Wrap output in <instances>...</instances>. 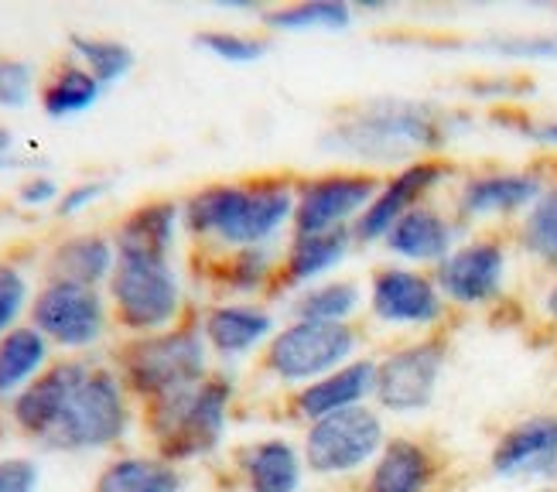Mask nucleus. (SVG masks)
<instances>
[{
  "label": "nucleus",
  "mask_w": 557,
  "mask_h": 492,
  "mask_svg": "<svg viewBox=\"0 0 557 492\" xmlns=\"http://www.w3.org/2000/svg\"><path fill=\"white\" fill-rule=\"evenodd\" d=\"M469 127L472 116L466 110L407 100V96H376L338 113L322 137V147L367 171H373V164L397 171L421 158H442L445 147Z\"/></svg>",
  "instance_id": "f257e3e1"
},
{
  "label": "nucleus",
  "mask_w": 557,
  "mask_h": 492,
  "mask_svg": "<svg viewBox=\"0 0 557 492\" xmlns=\"http://www.w3.org/2000/svg\"><path fill=\"white\" fill-rule=\"evenodd\" d=\"M298 179L260 175L239 182H215L191 192L182 202V226L223 250L274 246L295 219Z\"/></svg>",
  "instance_id": "f03ea898"
},
{
  "label": "nucleus",
  "mask_w": 557,
  "mask_h": 492,
  "mask_svg": "<svg viewBox=\"0 0 557 492\" xmlns=\"http://www.w3.org/2000/svg\"><path fill=\"white\" fill-rule=\"evenodd\" d=\"M236 404V380L230 373H209L199 386L148 407V431L158 455L172 465L199 462L223 448Z\"/></svg>",
  "instance_id": "7ed1b4c3"
},
{
  "label": "nucleus",
  "mask_w": 557,
  "mask_h": 492,
  "mask_svg": "<svg viewBox=\"0 0 557 492\" xmlns=\"http://www.w3.org/2000/svg\"><path fill=\"white\" fill-rule=\"evenodd\" d=\"M209 373V346L191 322L154 335H134L120 353V380L148 407L199 386Z\"/></svg>",
  "instance_id": "20e7f679"
},
{
  "label": "nucleus",
  "mask_w": 557,
  "mask_h": 492,
  "mask_svg": "<svg viewBox=\"0 0 557 492\" xmlns=\"http://www.w3.org/2000/svg\"><path fill=\"white\" fill-rule=\"evenodd\" d=\"M107 294L116 322L134 335L172 329L185 305L172 257L144 250H116V267L107 281Z\"/></svg>",
  "instance_id": "39448f33"
},
{
  "label": "nucleus",
  "mask_w": 557,
  "mask_h": 492,
  "mask_svg": "<svg viewBox=\"0 0 557 492\" xmlns=\"http://www.w3.org/2000/svg\"><path fill=\"white\" fill-rule=\"evenodd\" d=\"M131 431V390L116 369L86 366L55 431L45 438L48 452H103L113 448Z\"/></svg>",
  "instance_id": "423d86ee"
},
{
  "label": "nucleus",
  "mask_w": 557,
  "mask_h": 492,
  "mask_svg": "<svg viewBox=\"0 0 557 492\" xmlns=\"http://www.w3.org/2000/svg\"><path fill=\"white\" fill-rule=\"evenodd\" d=\"M359 329L352 322H308V318H290L281 325L271 342L263 346L260 369L263 377L295 393L314 380L329 377L332 369L346 366L359 356Z\"/></svg>",
  "instance_id": "0eeeda50"
},
{
  "label": "nucleus",
  "mask_w": 557,
  "mask_h": 492,
  "mask_svg": "<svg viewBox=\"0 0 557 492\" xmlns=\"http://www.w3.org/2000/svg\"><path fill=\"white\" fill-rule=\"evenodd\" d=\"M386 438L391 431L383 414L373 404H359L308 425L301 434V455L311 476L352 479L376 462Z\"/></svg>",
  "instance_id": "6e6552de"
},
{
  "label": "nucleus",
  "mask_w": 557,
  "mask_h": 492,
  "mask_svg": "<svg viewBox=\"0 0 557 492\" xmlns=\"http://www.w3.org/2000/svg\"><path fill=\"white\" fill-rule=\"evenodd\" d=\"M445 366H448V339L438 332L383 353L376 359L373 407L394 417H414L431 410L434 397H438Z\"/></svg>",
  "instance_id": "1a4fd4ad"
},
{
  "label": "nucleus",
  "mask_w": 557,
  "mask_h": 492,
  "mask_svg": "<svg viewBox=\"0 0 557 492\" xmlns=\"http://www.w3.org/2000/svg\"><path fill=\"white\" fill-rule=\"evenodd\" d=\"M380 185L383 175L367 168H338L314 179H298L290 236L352 233V223L370 209Z\"/></svg>",
  "instance_id": "9d476101"
},
{
  "label": "nucleus",
  "mask_w": 557,
  "mask_h": 492,
  "mask_svg": "<svg viewBox=\"0 0 557 492\" xmlns=\"http://www.w3.org/2000/svg\"><path fill=\"white\" fill-rule=\"evenodd\" d=\"M32 325L62 349H89L107 335L110 311L100 287L45 278L32 298Z\"/></svg>",
  "instance_id": "9b49d317"
},
{
  "label": "nucleus",
  "mask_w": 557,
  "mask_h": 492,
  "mask_svg": "<svg viewBox=\"0 0 557 492\" xmlns=\"http://www.w3.org/2000/svg\"><path fill=\"white\" fill-rule=\"evenodd\" d=\"M451 179H455V164L448 158H421V161H410L391 171V175L383 179L376 199L370 202V209L352 223V243L356 246L383 243L386 233L400 223V216L424 206L431 199V192H438Z\"/></svg>",
  "instance_id": "f8f14e48"
},
{
  "label": "nucleus",
  "mask_w": 557,
  "mask_h": 492,
  "mask_svg": "<svg viewBox=\"0 0 557 492\" xmlns=\"http://www.w3.org/2000/svg\"><path fill=\"white\" fill-rule=\"evenodd\" d=\"M510 274V254L499 236H475L458 243L455 250L434 267V284L455 308H486L493 305Z\"/></svg>",
  "instance_id": "ddd939ff"
},
{
  "label": "nucleus",
  "mask_w": 557,
  "mask_h": 492,
  "mask_svg": "<svg viewBox=\"0 0 557 492\" xmlns=\"http://www.w3.org/2000/svg\"><path fill=\"white\" fill-rule=\"evenodd\" d=\"M370 315L386 329H434L445 322L448 302L434 274L418 267H383L370 284Z\"/></svg>",
  "instance_id": "4468645a"
},
{
  "label": "nucleus",
  "mask_w": 557,
  "mask_h": 492,
  "mask_svg": "<svg viewBox=\"0 0 557 492\" xmlns=\"http://www.w3.org/2000/svg\"><path fill=\"white\" fill-rule=\"evenodd\" d=\"M490 472L503 482L557 485V414H530L506 428L490 452Z\"/></svg>",
  "instance_id": "2eb2a0df"
},
{
  "label": "nucleus",
  "mask_w": 557,
  "mask_h": 492,
  "mask_svg": "<svg viewBox=\"0 0 557 492\" xmlns=\"http://www.w3.org/2000/svg\"><path fill=\"white\" fill-rule=\"evenodd\" d=\"M547 175L537 168H496V171H475L455 195V216L462 223H482V219H506L523 216L534 206L544 188Z\"/></svg>",
  "instance_id": "dca6fc26"
},
{
  "label": "nucleus",
  "mask_w": 557,
  "mask_h": 492,
  "mask_svg": "<svg viewBox=\"0 0 557 492\" xmlns=\"http://www.w3.org/2000/svg\"><path fill=\"white\" fill-rule=\"evenodd\" d=\"M86 366L89 362H83V359H59L48 366L41 377H35L11 401L14 428L21 434H28L32 441H38V445H45V438L62 421V414L72 401V393H76Z\"/></svg>",
  "instance_id": "f3484780"
},
{
  "label": "nucleus",
  "mask_w": 557,
  "mask_h": 492,
  "mask_svg": "<svg viewBox=\"0 0 557 492\" xmlns=\"http://www.w3.org/2000/svg\"><path fill=\"white\" fill-rule=\"evenodd\" d=\"M373 386H376V359L356 356L352 362L332 369L329 377L314 380L295 393H287V414L301 421L305 428L332 417L338 410H349L359 404H373Z\"/></svg>",
  "instance_id": "a211bd4d"
},
{
  "label": "nucleus",
  "mask_w": 557,
  "mask_h": 492,
  "mask_svg": "<svg viewBox=\"0 0 557 492\" xmlns=\"http://www.w3.org/2000/svg\"><path fill=\"white\" fill-rule=\"evenodd\" d=\"M199 332L212 356H220L223 362H236L268 346L277 325H274V315L263 305L223 302V305H209L202 311Z\"/></svg>",
  "instance_id": "6ab92c4d"
},
{
  "label": "nucleus",
  "mask_w": 557,
  "mask_h": 492,
  "mask_svg": "<svg viewBox=\"0 0 557 492\" xmlns=\"http://www.w3.org/2000/svg\"><path fill=\"white\" fill-rule=\"evenodd\" d=\"M308 465L301 441L287 434H263L236 452V479L244 492H301Z\"/></svg>",
  "instance_id": "aec40b11"
},
{
  "label": "nucleus",
  "mask_w": 557,
  "mask_h": 492,
  "mask_svg": "<svg viewBox=\"0 0 557 492\" xmlns=\"http://www.w3.org/2000/svg\"><path fill=\"white\" fill-rule=\"evenodd\" d=\"M442 462L431 445L418 438H386L383 452L362 476L359 492H434L438 489Z\"/></svg>",
  "instance_id": "412c9836"
},
{
  "label": "nucleus",
  "mask_w": 557,
  "mask_h": 492,
  "mask_svg": "<svg viewBox=\"0 0 557 492\" xmlns=\"http://www.w3.org/2000/svg\"><path fill=\"white\" fill-rule=\"evenodd\" d=\"M383 246H386V254H394L397 260L438 267L458 246V223L448 219L438 206L424 202L418 209H410L407 216H400V223L386 233Z\"/></svg>",
  "instance_id": "4be33fe9"
},
{
  "label": "nucleus",
  "mask_w": 557,
  "mask_h": 492,
  "mask_svg": "<svg viewBox=\"0 0 557 492\" xmlns=\"http://www.w3.org/2000/svg\"><path fill=\"white\" fill-rule=\"evenodd\" d=\"M352 233H322V236H290L281 254V270L274 291H305L343 263L352 250Z\"/></svg>",
  "instance_id": "5701e85b"
},
{
  "label": "nucleus",
  "mask_w": 557,
  "mask_h": 492,
  "mask_svg": "<svg viewBox=\"0 0 557 492\" xmlns=\"http://www.w3.org/2000/svg\"><path fill=\"white\" fill-rule=\"evenodd\" d=\"M116 267V243L103 233H76L55 243L52 257H48V278L72 281L86 287H100L110 281Z\"/></svg>",
  "instance_id": "b1692460"
},
{
  "label": "nucleus",
  "mask_w": 557,
  "mask_h": 492,
  "mask_svg": "<svg viewBox=\"0 0 557 492\" xmlns=\"http://www.w3.org/2000/svg\"><path fill=\"white\" fill-rule=\"evenodd\" d=\"M178 226H182V206L172 199H151L124 216L113 243L116 250H144V254L172 257Z\"/></svg>",
  "instance_id": "393cba45"
},
{
  "label": "nucleus",
  "mask_w": 557,
  "mask_h": 492,
  "mask_svg": "<svg viewBox=\"0 0 557 492\" xmlns=\"http://www.w3.org/2000/svg\"><path fill=\"white\" fill-rule=\"evenodd\" d=\"M185 476L161 455H120L96 476L92 492H182Z\"/></svg>",
  "instance_id": "a878e982"
},
{
  "label": "nucleus",
  "mask_w": 557,
  "mask_h": 492,
  "mask_svg": "<svg viewBox=\"0 0 557 492\" xmlns=\"http://www.w3.org/2000/svg\"><path fill=\"white\" fill-rule=\"evenodd\" d=\"M52 366V342L35 325H17L0 339V397H17L35 377Z\"/></svg>",
  "instance_id": "bb28decb"
},
{
  "label": "nucleus",
  "mask_w": 557,
  "mask_h": 492,
  "mask_svg": "<svg viewBox=\"0 0 557 492\" xmlns=\"http://www.w3.org/2000/svg\"><path fill=\"white\" fill-rule=\"evenodd\" d=\"M281 254L274 246H250V250H226L212 267V278L220 281L230 294L250 298V294L274 291L277 270H281Z\"/></svg>",
  "instance_id": "cd10ccee"
},
{
  "label": "nucleus",
  "mask_w": 557,
  "mask_h": 492,
  "mask_svg": "<svg viewBox=\"0 0 557 492\" xmlns=\"http://www.w3.org/2000/svg\"><path fill=\"white\" fill-rule=\"evenodd\" d=\"M362 308V291L349 278L319 281L295 294L290 302V318H308V322H332L343 325L352 322V315Z\"/></svg>",
  "instance_id": "c85d7f7f"
},
{
  "label": "nucleus",
  "mask_w": 557,
  "mask_h": 492,
  "mask_svg": "<svg viewBox=\"0 0 557 492\" xmlns=\"http://www.w3.org/2000/svg\"><path fill=\"white\" fill-rule=\"evenodd\" d=\"M100 96H103V86L96 83L76 59H65L55 65V72L41 86V110L55 120L76 116V113H86Z\"/></svg>",
  "instance_id": "c756f323"
},
{
  "label": "nucleus",
  "mask_w": 557,
  "mask_h": 492,
  "mask_svg": "<svg viewBox=\"0 0 557 492\" xmlns=\"http://www.w3.org/2000/svg\"><path fill=\"white\" fill-rule=\"evenodd\" d=\"M356 11L346 0H298L263 11V24L274 32H346Z\"/></svg>",
  "instance_id": "7c9ffc66"
},
{
  "label": "nucleus",
  "mask_w": 557,
  "mask_h": 492,
  "mask_svg": "<svg viewBox=\"0 0 557 492\" xmlns=\"http://www.w3.org/2000/svg\"><path fill=\"white\" fill-rule=\"evenodd\" d=\"M517 239L527 257H534L547 270H557V182H550L541 199L523 212Z\"/></svg>",
  "instance_id": "2f4dec72"
},
{
  "label": "nucleus",
  "mask_w": 557,
  "mask_h": 492,
  "mask_svg": "<svg viewBox=\"0 0 557 492\" xmlns=\"http://www.w3.org/2000/svg\"><path fill=\"white\" fill-rule=\"evenodd\" d=\"M76 62L89 72V76L100 83L103 89L120 83L134 69V52L131 45L116 41V38H100V35H72L69 38Z\"/></svg>",
  "instance_id": "473e14b6"
},
{
  "label": "nucleus",
  "mask_w": 557,
  "mask_h": 492,
  "mask_svg": "<svg viewBox=\"0 0 557 492\" xmlns=\"http://www.w3.org/2000/svg\"><path fill=\"white\" fill-rule=\"evenodd\" d=\"M196 45L206 48L209 56L223 59V62H236V65H247L268 56V38L260 35H247V32H233V28H212V32H199Z\"/></svg>",
  "instance_id": "72a5a7b5"
},
{
  "label": "nucleus",
  "mask_w": 557,
  "mask_h": 492,
  "mask_svg": "<svg viewBox=\"0 0 557 492\" xmlns=\"http://www.w3.org/2000/svg\"><path fill=\"white\" fill-rule=\"evenodd\" d=\"M486 52L503 59H527V62H557V32H520V35H490L475 41Z\"/></svg>",
  "instance_id": "f704fd0d"
},
{
  "label": "nucleus",
  "mask_w": 557,
  "mask_h": 492,
  "mask_svg": "<svg viewBox=\"0 0 557 492\" xmlns=\"http://www.w3.org/2000/svg\"><path fill=\"white\" fill-rule=\"evenodd\" d=\"M24 308H32V287L24 270L14 263H0V339L17 329Z\"/></svg>",
  "instance_id": "c9c22d12"
},
{
  "label": "nucleus",
  "mask_w": 557,
  "mask_h": 492,
  "mask_svg": "<svg viewBox=\"0 0 557 492\" xmlns=\"http://www.w3.org/2000/svg\"><path fill=\"white\" fill-rule=\"evenodd\" d=\"M35 93V72L24 59L0 56V107H24Z\"/></svg>",
  "instance_id": "e433bc0d"
},
{
  "label": "nucleus",
  "mask_w": 557,
  "mask_h": 492,
  "mask_svg": "<svg viewBox=\"0 0 557 492\" xmlns=\"http://www.w3.org/2000/svg\"><path fill=\"white\" fill-rule=\"evenodd\" d=\"M38 485H41V469L35 458L24 455L0 458V492H38Z\"/></svg>",
  "instance_id": "4c0bfd02"
},
{
  "label": "nucleus",
  "mask_w": 557,
  "mask_h": 492,
  "mask_svg": "<svg viewBox=\"0 0 557 492\" xmlns=\"http://www.w3.org/2000/svg\"><path fill=\"white\" fill-rule=\"evenodd\" d=\"M496 120L506 123V127H513L517 134H523L527 140L544 144V147H554V151H557V120H534V116H527V113H520V110L496 113Z\"/></svg>",
  "instance_id": "58836bf2"
},
{
  "label": "nucleus",
  "mask_w": 557,
  "mask_h": 492,
  "mask_svg": "<svg viewBox=\"0 0 557 492\" xmlns=\"http://www.w3.org/2000/svg\"><path fill=\"white\" fill-rule=\"evenodd\" d=\"M110 192V182L107 179H92V182H79V185H72L69 192H62L59 195V202H55V212L62 216V219H69V216H76V212H83L86 206H92V202H100L103 195Z\"/></svg>",
  "instance_id": "ea45409f"
},
{
  "label": "nucleus",
  "mask_w": 557,
  "mask_h": 492,
  "mask_svg": "<svg viewBox=\"0 0 557 492\" xmlns=\"http://www.w3.org/2000/svg\"><path fill=\"white\" fill-rule=\"evenodd\" d=\"M469 93L475 100H523V96L534 93V83L530 79H475L469 86Z\"/></svg>",
  "instance_id": "a19ab883"
},
{
  "label": "nucleus",
  "mask_w": 557,
  "mask_h": 492,
  "mask_svg": "<svg viewBox=\"0 0 557 492\" xmlns=\"http://www.w3.org/2000/svg\"><path fill=\"white\" fill-rule=\"evenodd\" d=\"M59 195L62 192L52 179L38 175V179H28L17 188V202L21 206H48V202H59Z\"/></svg>",
  "instance_id": "79ce46f5"
},
{
  "label": "nucleus",
  "mask_w": 557,
  "mask_h": 492,
  "mask_svg": "<svg viewBox=\"0 0 557 492\" xmlns=\"http://www.w3.org/2000/svg\"><path fill=\"white\" fill-rule=\"evenodd\" d=\"M544 315L557 325V281H554V284L547 287V294H544Z\"/></svg>",
  "instance_id": "37998d69"
},
{
  "label": "nucleus",
  "mask_w": 557,
  "mask_h": 492,
  "mask_svg": "<svg viewBox=\"0 0 557 492\" xmlns=\"http://www.w3.org/2000/svg\"><path fill=\"white\" fill-rule=\"evenodd\" d=\"M11 144H14V134H11V127H0V158H8Z\"/></svg>",
  "instance_id": "c03bdc74"
},
{
  "label": "nucleus",
  "mask_w": 557,
  "mask_h": 492,
  "mask_svg": "<svg viewBox=\"0 0 557 492\" xmlns=\"http://www.w3.org/2000/svg\"><path fill=\"white\" fill-rule=\"evenodd\" d=\"M0 168H14V158H0Z\"/></svg>",
  "instance_id": "a18cd8bd"
},
{
  "label": "nucleus",
  "mask_w": 557,
  "mask_h": 492,
  "mask_svg": "<svg viewBox=\"0 0 557 492\" xmlns=\"http://www.w3.org/2000/svg\"><path fill=\"white\" fill-rule=\"evenodd\" d=\"M537 492H557V485H537Z\"/></svg>",
  "instance_id": "49530a36"
},
{
  "label": "nucleus",
  "mask_w": 557,
  "mask_h": 492,
  "mask_svg": "<svg viewBox=\"0 0 557 492\" xmlns=\"http://www.w3.org/2000/svg\"><path fill=\"white\" fill-rule=\"evenodd\" d=\"M301 492H322V489H301Z\"/></svg>",
  "instance_id": "de8ad7c7"
}]
</instances>
